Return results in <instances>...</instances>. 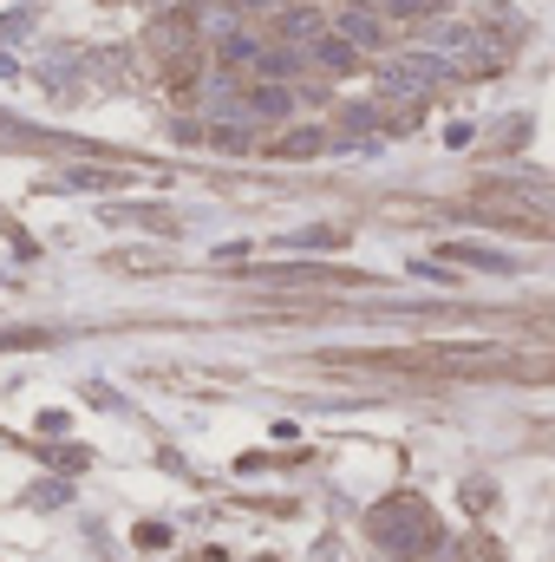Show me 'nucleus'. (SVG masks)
Returning <instances> with one entry per match:
<instances>
[{
	"instance_id": "20e7f679",
	"label": "nucleus",
	"mask_w": 555,
	"mask_h": 562,
	"mask_svg": "<svg viewBox=\"0 0 555 562\" xmlns=\"http://www.w3.org/2000/svg\"><path fill=\"white\" fill-rule=\"evenodd\" d=\"M431 53H451V59H477V40H471V26H431Z\"/></svg>"
},
{
	"instance_id": "39448f33",
	"label": "nucleus",
	"mask_w": 555,
	"mask_h": 562,
	"mask_svg": "<svg viewBox=\"0 0 555 562\" xmlns=\"http://www.w3.org/2000/svg\"><path fill=\"white\" fill-rule=\"evenodd\" d=\"M281 26H287V40H314V26H320V13H314V7H294V13H287Z\"/></svg>"
},
{
	"instance_id": "1a4fd4ad",
	"label": "nucleus",
	"mask_w": 555,
	"mask_h": 562,
	"mask_svg": "<svg viewBox=\"0 0 555 562\" xmlns=\"http://www.w3.org/2000/svg\"><path fill=\"white\" fill-rule=\"evenodd\" d=\"M223 59H256V40H223Z\"/></svg>"
},
{
	"instance_id": "f03ea898",
	"label": "nucleus",
	"mask_w": 555,
	"mask_h": 562,
	"mask_svg": "<svg viewBox=\"0 0 555 562\" xmlns=\"http://www.w3.org/2000/svg\"><path fill=\"white\" fill-rule=\"evenodd\" d=\"M438 79H444V59H438V53H406V59L386 66V86H393V92H424V86H438Z\"/></svg>"
},
{
	"instance_id": "9d476101",
	"label": "nucleus",
	"mask_w": 555,
	"mask_h": 562,
	"mask_svg": "<svg viewBox=\"0 0 555 562\" xmlns=\"http://www.w3.org/2000/svg\"><path fill=\"white\" fill-rule=\"evenodd\" d=\"M424 0H386V13H418Z\"/></svg>"
},
{
	"instance_id": "f257e3e1",
	"label": "nucleus",
	"mask_w": 555,
	"mask_h": 562,
	"mask_svg": "<svg viewBox=\"0 0 555 562\" xmlns=\"http://www.w3.org/2000/svg\"><path fill=\"white\" fill-rule=\"evenodd\" d=\"M373 530H380V537H386V550H399V557L431 550V537H438V530H431V517H424V504H412V497H406V504H386V510L373 517Z\"/></svg>"
},
{
	"instance_id": "9b49d317",
	"label": "nucleus",
	"mask_w": 555,
	"mask_h": 562,
	"mask_svg": "<svg viewBox=\"0 0 555 562\" xmlns=\"http://www.w3.org/2000/svg\"><path fill=\"white\" fill-rule=\"evenodd\" d=\"M242 7H275V0H242Z\"/></svg>"
},
{
	"instance_id": "423d86ee",
	"label": "nucleus",
	"mask_w": 555,
	"mask_h": 562,
	"mask_svg": "<svg viewBox=\"0 0 555 562\" xmlns=\"http://www.w3.org/2000/svg\"><path fill=\"white\" fill-rule=\"evenodd\" d=\"M287 105H294V99H287L281 86H262V92H256V112H262V119H281Z\"/></svg>"
},
{
	"instance_id": "6e6552de",
	"label": "nucleus",
	"mask_w": 555,
	"mask_h": 562,
	"mask_svg": "<svg viewBox=\"0 0 555 562\" xmlns=\"http://www.w3.org/2000/svg\"><path fill=\"white\" fill-rule=\"evenodd\" d=\"M457 256H464L471 269H510V262H503V256H490V249H457Z\"/></svg>"
},
{
	"instance_id": "7ed1b4c3",
	"label": "nucleus",
	"mask_w": 555,
	"mask_h": 562,
	"mask_svg": "<svg viewBox=\"0 0 555 562\" xmlns=\"http://www.w3.org/2000/svg\"><path fill=\"white\" fill-rule=\"evenodd\" d=\"M340 33H347L353 53H360V46H386V20L366 13V7H347V13H340Z\"/></svg>"
},
{
	"instance_id": "0eeeda50",
	"label": "nucleus",
	"mask_w": 555,
	"mask_h": 562,
	"mask_svg": "<svg viewBox=\"0 0 555 562\" xmlns=\"http://www.w3.org/2000/svg\"><path fill=\"white\" fill-rule=\"evenodd\" d=\"M340 243V229H301V236H287V249H333Z\"/></svg>"
}]
</instances>
